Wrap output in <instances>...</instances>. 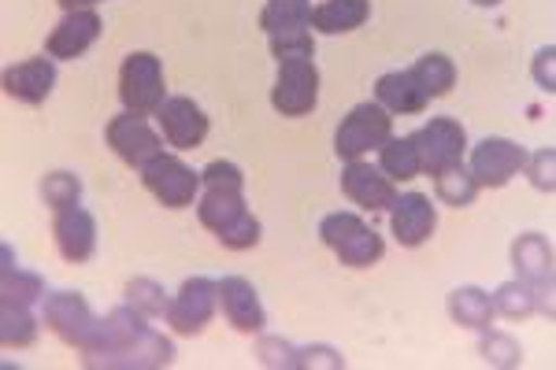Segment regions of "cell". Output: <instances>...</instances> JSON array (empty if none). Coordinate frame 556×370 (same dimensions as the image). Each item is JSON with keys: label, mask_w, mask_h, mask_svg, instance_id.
<instances>
[{"label": "cell", "mask_w": 556, "mask_h": 370, "mask_svg": "<svg viewBox=\"0 0 556 370\" xmlns=\"http://www.w3.org/2000/svg\"><path fill=\"white\" fill-rule=\"evenodd\" d=\"M112 327V345L104 352H86V367H123V370H152L167 367L175 359V348L164 333L149 327V319L141 311H134L130 304L112 308L104 315Z\"/></svg>", "instance_id": "obj_1"}, {"label": "cell", "mask_w": 556, "mask_h": 370, "mask_svg": "<svg viewBox=\"0 0 556 370\" xmlns=\"http://www.w3.org/2000/svg\"><path fill=\"white\" fill-rule=\"evenodd\" d=\"M41 315L45 327L56 333L60 341L75 345L83 356L86 352H104L112 345V327H108V319H97L89 311L83 293H49L41 304Z\"/></svg>", "instance_id": "obj_2"}, {"label": "cell", "mask_w": 556, "mask_h": 370, "mask_svg": "<svg viewBox=\"0 0 556 370\" xmlns=\"http://www.w3.org/2000/svg\"><path fill=\"white\" fill-rule=\"evenodd\" d=\"M201 186H204V196H201V204H197V219L212 233L227 230L241 212H249L245 175H241L230 160H212V164L201 170Z\"/></svg>", "instance_id": "obj_3"}, {"label": "cell", "mask_w": 556, "mask_h": 370, "mask_svg": "<svg viewBox=\"0 0 556 370\" xmlns=\"http://www.w3.org/2000/svg\"><path fill=\"white\" fill-rule=\"evenodd\" d=\"M119 101L127 112L156 115L160 104L167 101L164 86V63L152 52H130L119 67Z\"/></svg>", "instance_id": "obj_4"}, {"label": "cell", "mask_w": 556, "mask_h": 370, "mask_svg": "<svg viewBox=\"0 0 556 370\" xmlns=\"http://www.w3.org/2000/svg\"><path fill=\"white\" fill-rule=\"evenodd\" d=\"M271 104L286 119L316 112L319 104V71L312 56H282L278 60V78L271 89Z\"/></svg>", "instance_id": "obj_5"}, {"label": "cell", "mask_w": 556, "mask_h": 370, "mask_svg": "<svg viewBox=\"0 0 556 370\" xmlns=\"http://www.w3.org/2000/svg\"><path fill=\"white\" fill-rule=\"evenodd\" d=\"M393 138V119L379 101H364L345 115L334 133V152L342 160H361L367 152L382 149Z\"/></svg>", "instance_id": "obj_6"}, {"label": "cell", "mask_w": 556, "mask_h": 370, "mask_svg": "<svg viewBox=\"0 0 556 370\" xmlns=\"http://www.w3.org/2000/svg\"><path fill=\"white\" fill-rule=\"evenodd\" d=\"M412 141H416L419 164H424L427 175H442V170L464 164V152H468V130L453 115L427 119V126L412 133Z\"/></svg>", "instance_id": "obj_7"}, {"label": "cell", "mask_w": 556, "mask_h": 370, "mask_svg": "<svg viewBox=\"0 0 556 370\" xmlns=\"http://www.w3.org/2000/svg\"><path fill=\"white\" fill-rule=\"evenodd\" d=\"M215 308H219V285L201 275L186 278L172 308H167V327L182 333V337H197L215 319Z\"/></svg>", "instance_id": "obj_8"}, {"label": "cell", "mask_w": 556, "mask_h": 370, "mask_svg": "<svg viewBox=\"0 0 556 370\" xmlns=\"http://www.w3.org/2000/svg\"><path fill=\"white\" fill-rule=\"evenodd\" d=\"M141 178H146V189L164 207H190L197 201V189H201V175L193 167H186L178 156H172V152H160L152 164L141 167Z\"/></svg>", "instance_id": "obj_9"}, {"label": "cell", "mask_w": 556, "mask_h": 370, "mask_svg": "<svg viewBox=\"0 0 556 370\" xmlns=\"http://www.w3.org/2000/svg\"><path fill=\"white\" fill-rule=\"evenodd\" d=\"M104 138H108V149H112L115 156L123 160V164H130V167H138V170L146 167V164H152V160L164 152V141H160V133L152 130L146 115H138V112L115 115V119L108 123Z\"/></svg>", "instance_id": "obj_10"}, {"label": "cell", "mask_w": 556, "mask_h": 370, "mask_svg": "<svg viewBox=\"0 0 556 370\" xmlns=\"http://www.w3.org/2000/svg\"><path fill=\"white\" fill-rule=\"evenodd\" d=\"M523 164H527V149L508 138H482L471 149V178L479 189L508 186L523 170Z\"/></svg>", "instance_id": "obj_11"}, {"label": "cell", "mask_w": 556, "mask_h": 370, "mask_svg": "<svg viewBox=\"0 0 556 370\" xmlns=\"http://www.w3.org/2000/svg\"><path fill=\"white\" fill-rule=\"evenodd\" d=\"M101 34H104L101 15H97L93 8H75V12H67L64 20L52 26L45 49H49L52 60H78L83 52L93 49V41L101 38Z\"/></svg>", "instance_id": "obj_12"}, {"label": "cell", "mask_w": 556, "mask_h": 370, "mask_svg": "<svg viewBox=\"0 0 556 370\" xmlns=\"http://www.w3.org/2000/svg\"><path fill=\"white\" fill-rule=\"evenodd\" d=\"M438 227V207L427 193H401L390 207V230L397 245L419 248Z\"/></svg>", "instance_id": "obj_13"}, {"label": "cell", "mask_w": 556, "mask_h": 370, "mask_svg": "<svg viewBox=\"0 0 556 370\" xmlns=\"http://www.w3.org/2000/svg\"><path fill=\"white\" fill-rule=\"evenodd\" d=\"M342 193L367 212H390L393 201H397V189L382 175V167H371L364 160H345Z\"/></svg>", "instance_id": "obj_14"}, {"label": "cell", "mask_w": 556, "mask_h": 370, "mask_svg": "<svg viewBox=\"0 0 556 370\" xmlns=\"http://www.w3.org/2000/svg\"><path fill=\"white\" fill-rule=\"evenodd\" d=\"M160 130L164 138L175 144V149H197L204 138H208V115L204 107L190 101V97H167L156 112Z\"/></svg>", "instance_id": "obj_15"}, {"label": "cell", "mask_w": 556, "mask_h": 370, "mask_svg": "<svg viewBox=\"0 0 556 370\" xmlns=\"http://www.w3.org/2000/svg\"><path fill=\"white\" fill-rule=\"evenodd\" d=\"M52 233H56V248L67 264H86L97 248V222L83 204L60 207L52 219Z\"/></svg>", "instance_id": "obj_16"}, {"label": "cell", "mask_w": 556, "mask_h": 370, "mask_svg": "<svg viewBox=\"0 0 556 370\" xmlns=\"http://www.w3.org/2000/svg\"><path fill=\"white\" fill-rule=\"evenodd\" d=\"M219 308L238 333H264L267 327L264 304H260L253 282L241 275H227L219 282Z\"/></svg>", "instance_id": "obj_17"}, {"label": "cell", "mask_w": 556, "mask_h": 370, "mask_svg": "<svg viewBox=\"0 0 556 370\" xmlns=\"http://www.w3.org/2000/svg\"><path fill=\"white\" fill-rule=\"evenodd\" d=\"M513 267L519 275V282H527L531 289L549 301L553 293V245L542 233H523L513 245Z\"/></svg>", "instance_id": "obj_18"}, {"label": "cell", "mask_w": 556, "mask_h": 370, "mask_svg": "<svg viewBox=\"0 0 556 370\" xmlns=\"http://www.w3.org/2000/svg\"><path fill=\"white\" fill-rule=\"evenodd\" d=\"M52 86H56V63L45 60V56L23 60L4 71V93L23 104H30V107L49 101Z\"/></svg>", "instance_id": "obj_19"}, {"label": "cell", "mask_w": 556, "mask_h": 370, "mask_svg": "<svg viewBox=\"0 0 556 370\" xmlns=\"http://www.w3.org/2000/svg\"><path fill=\"white\" fill-rule=\"evenodd\" d=\"M375 101L390 115H419V112H427L430 97L408 67V71H390V75H382L379 82H375Z\"/></svg>", "instance_id": "obj_20"}, {"label": "cell", "mask_w": 556, "mask_h": 370, "mask_svg": "<svg viewBox=\"0 0 556 370\" xmlns=\"http://www.w3.org/2000/svg\"><path fill=\"white\" fill-rule=\"evenodd\" d=\"M371 15V0H323L312 8V30L319 34H353Z\"/></svg>", "instance_id": "obj_21"}, {"label": "cell", "mask_w": 556, "mask_h": 370, "mask_svg": "<svg viewBox=\"0 0 556 370\" xmlns=\"http://www.w3.org/2000/svg\"><path fill=\"white\" fill-rule=\"evenodd\" d=\"M450 315L456 319V327L486 333L497 311H493L490 293H482V289H475V285H464V289H453L450 293Z\"/></svg>", "instance_id": "obj_22"}, {"label": "cell", "mask_w": 556, "mask_h": 370, "mask_svg": "<svg viewBox=\"0 0 556 370\" xmlns=\"http://www.w3.org/2000/svg\"><path fill=\"white\" fill-rule=\"evenodd\" d=\"M260 26L267 30V38L290 30H308L312 26V8L308 0H267L260 12Z\"/></svg>", "instance_id": "obj_23"}, {"label": "cell", "mask_w": 556, "mask_h": 370, "mask_svg": "<svg viewBox=\"0 0 556 370\" xmlns=\"http://www.w3.org/2000/svg\"><path fill=\"white\" fill-rule=\"evenodd\" d=\"M379 167H382V175L390 178V182H393V178H397V182H412V178L424 170L416 141H412V138H390L379 149Z\"/></svg>", "instance_id": "obj_24"}, {"label": "cell", "mask_w": 556, "mask_h": 370, "mask_svg": "<svg viewBox=\"0 0 556 370\" xmlns=\"http://www.w3.org/2000/svg\"><path fill=\"white\" fill-rule=\"evenodd\" d=\"M45 296V282L41 275H30V270L20 267H0V304H15V308H30Z\"/></svg>", "instance_id": "obj_25"}, {"label": "cell", "mask_w": 556, "mask_h": 370, "mask_svg": "<svg viewBox=\"0 0 556 370\" xmlns=\"http://www.w3.org/2000/svg\"><path fill=\"white\" fill-rule=\"evenodd\" d=\"M412 75H416V82L427 89L430 101H434V97H445L456 86V67L445 52H427V56H419L416 67H412Z\"/></svg>", "instance_id": "obj_26"}, {"label": "cell", "mask_w": 556, "mask_h": 370, "mask_svg": "<svg viewBox=\"0 0 556 370\" xmlns=\"http://www.w3.org/2000/svg\"><path fill=\"white\" fill-rule=\"evenodd\" d=\"M490 296H493V311L508 315V319H527L531 311H538V304H545V311H553L549 301H545V296L527 282H505L497 293H490Z\"/></svg>", "instance_id": "obj_27"}, {"label": "cell", "mask_w": 556, "mask_h": 370, "mask_svg": "<svg viewBox=\"0 0 556 370\" xmlns=\"http://www.w3.org/2000/svg\"><path fill=\"white\" fill-rule=\"evenodd\" d=\"M38 327L30 308H15V304H0V341L4 348H30L38 341Z\"/></svg>", "instance_id": "obj_28"}, {"label": "cell", "mask_w": 556, "mask_h": 370, "mask_svg": "<svg viewBox=\"0 0 556 370\" xmlns=\"http://www.w3.org/2000/svg\"><path fill=\"white\" fill-rule=\"evenodd\" d=\"M334 252H338V259H342L345 267H371V264H379V259H382L386 245H382V238L371 227H361L353 238L342 241Z\"/></svg>", "instance_id": "obj_29"}, {"label": "cell", "mask_w": 556, "mask_h": 370, "mask_svg": "<svg viewBox=\"0 0 556 370\" xmlns=\"http://www.w3.org/2000/svg\"><path fill=\"white\" fill-rule=\"evenodd\" d=\"M434 189H438V201H445L450 207H468L475 196H479V186H475L471 170H464L460 164L434 175Z\"/></svg>", "instance_id": "obj_30"}, {"label": "cell", "mask_w": 556, "mask_h": 370, "mask_svg": "<svg viewBox=\"0 0 556 370\" xmlns=\"http://www.w3.org/2000/svg\"><path fill=\"white\" fill-rule=\"evenodd\" d=\"M127 304L134 311L146 315V319H160V315L167 319V308H172L164 285L152 282V278H134V282H127Z\"/></svg>", "instance_id": "obj_31"}, {"label": "cell", "mask_w": 556, "mask_h": 370, "mask_svg": "<svg viewBox=\"0 0 556 370\" xmlns=\"http://www.w3.org/2000/svg\"><path fill=\"white\" fill-rule=\"evenodd\" d=\"M260 219L253 212H241L235 222H230L227 230H219L215 238H219V245L223 248H230V252H245V248H256L260 245Z\"/></svg>", "instance_id": "obj_32"}, {"label": "cell", "mask_w": 556, "mask_h": 370, "mask_svg": "<svg viewBox=\"0 0 556 370\" xmlns=\"http://www.w3.org/2000/svg\"><path fill=\"white\" fill-rule=\"evenodd\" d=\"M41 196L49 201V207H71L78 204V196H83V182H78V175H71V170H52L49 178L41 182Z\"/></svg>", "instance_id": "obj_33"}, {"label": "cell", "mask_w": 556, "mask_h": 370, "mask_svg": "<svg viewBox=\"0 0 556 370\" xmlns=\"http://www.w3.org/2000/svg\"><path fill=\"white\" fill-rule=\"evenodd\" d=\"M361 227H367V222L356 212H334V215H327V219L319 222V238H323V245H327V248H338L342 241L353 238Z\"/></svg>", "instance_id": "obj_34"}, {"label": "cell", "mask_w": 556, "mask_h": 370, "mask_svg": "<svg viewBox=\"0 0 556 370\" xmlns=\"http://www.w3.org/2000/svg\"><path fill=\"white\" fill-rule=\"evenodd\" d=\"M527 178H531L534 189H542V193H553L556 189V149L553 144H545V149H538L534 156H527Z\"/></svg>", "instance_id": "obj_35"}, {"label": "cell", "mask_w": 556, "mask_h": 370, "mask_svg": "<svg viewBox=\"0 0 556 370\" xmlns=\"http://www.w3.org/2000/svg\"><path fill=\"white\" fill-rule=\"evenodd\" d=\"M482 359L493 367H519V359H523V352L508 333H493L486 330V337H482Z\"/></svg>", "instance_id": "obj_36"}, {"label": "cell", "mask_w": 556, "mask_h": 370, "mask_svg": "<svg viewBox=\"0 0 556 370\" xmlns=\"http://www.w3.org/2000/svg\"><path fill=\"white\" fill-rule=\"evenodd\" d=\"M256 356L264 367H278V370H298L301 359H298V348L282 337H260L256 345Z\"/></svg>", "instance_id": "obj_37"}, {"label": "cell", "mask_w": 556, "mask_h": 370, "mask_svg": "<svg viewBox=\"0 0 556 370\" xmlns=\"http://www.w3.org/2000/svg\"><path fill=\"white\" fill-rule=\"evenodd\" d=\"M316 52V38H312V26L308 30H290V34H275L271 38V56H312Z\"/></svg>", "instance_id": "obj_38"}, {"label": "cell", "mask_w": 556, "mask_h": 370, "mask_svg": "<svg viewBox=\"0 0 556 370\" xmlns=\"http://www.w3.org/2000/svg\"><path fill=\"white\" fill-rule=\"evenodd\" d=\"M298 359H301V367H327V370H342V367H345L342 352L330 348V345H308V348H298Z\"/></svg>", "instance_id": "obj_39"}, {"label": "cell", "mask_w": 556, "mask_h": 370, "mask_svg": "<svg viewBox=\"0 0 556 370\" xmlns=\"http://www.w3.org/2000/svg\"><path fill=\"white\" fill-rule=\"evenodd\" d=\"M531 75H534V82L545 89V93H556V49H553V44H545V49L534 56Z\"/></svg>", "instance_id": "obj_40"}, {"label": "cell", "mask_w": 556, "mask_h": 370, "mask_svg": "<svg viewBox=\"0 0 556 370\" xmlns=\"http://www.w3.org/2000/svg\"><path fill=\"white\" fill-rule=\"evenodd\" d=\"M64 12H75V8H89V4H97V0H56Z\"/></svg>", "instance_id": "obj_41"}, {"label": "cell", "mask_w": 556, "mask_h": 370, "mask_svg": "<svg viewBox=\"0 0 556 370\" xmlns=\"http://www.w3.org/2000/svg\"><path fill=\"white\" fill-rule=\"evenodd\" d=\"M475 4H479V8H497L501 0H475Z\"/></svg>", "instance_id": "obj_42"}]
</instances>
